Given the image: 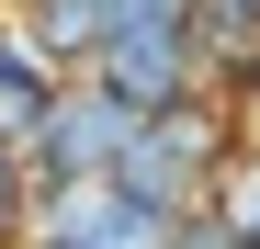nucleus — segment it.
<instances>
[{
  "instance_id": "1",
  "label": "nucleus",
  "mask_w": 260,
  "mask_h": 249,
  "mask_svg": "<svg viewBox=\"0 0 260 249\" xmlns=\"http://www.w3.org/2000/svg\"><path fill=\"white\" fill-rule=\"evenodd\" d=\"M91 79L136 113H170L204 91V0H113L102 46H91Z\"/></svg>"
},
{
  "instance_id": "2",
  "label": "nucleus",
  "mask_w": 260,
  "mask_h": 249,
  "mask_svg": "<svg viewBox=\"0 0 260 249\" xmlns=\"http://www.w3.org/2000/svg\"><path fill=\"white\" fill-rule=\"evenodd\" d=\"M226 159H238L226 147V113H215V91H192V102H170V113L136 124V147L113 159V181L136 193V204H158V215H192Z\"/></svg>"
},
{
  "instance_id": "3",
  "label": "nucleus",
  "mask_w": 260,
  "mask_h": 249,
  "mask_svg": "<svg viewBox=\"0 0 260 249\" xmlns=\"http://www.w3.org/2000/svg\"><path fill=\"white\" fill-rule=\"evenodd\" d=\"M136 124H147V113L113 102L102 79H57V102H46V124H34L23 159H34V181H46V193H57V181H113V159L136 147Z\"/></svg>"
},
{
  "instance_id": "4",
  "label": "nucleus",
  "mask_w": 260,
  "mask_h": 249,
  "mask_svg": "<svg viewBox=\"0 0 260 249\" xmlns=\"http://www.w3.org/2000/svg\"><path fill=\"white\" fill-rule=\"evenodd\" d=\"M46 102H57V57L34 46V23H23V12H0V136H12V147H34Z\"/></svg>"
},
{
  "instance_id": "5",
  "label": "nucleus",
  "mask_w": 260,
  "mask_h": 249,
  "mask_svg": "<svg viewBox=\"0 0 260 249\" xmlns=\"http://www.w3.org/2000/svg\"><path fill=\"white\" fill-rule=\"evenodd\" d=\"M23 23H34V46H46V57H91L102 23H113V0H23Z\"/></svg>"
},
{
  "instance_id": "6",
  "label": "nucleus",
  "mask_w": 260,
  "mask_h": 249,
  "mask_svg": "<svg viewBox=\"0 0 260 249\" xmlns=\"http://www.w3.org/2000/svg\"><path fill=\"white\" fill-rule=\"evenodd\" d=\"M204 215L226 227L238 249H260V147H238L226 170H215V193H204Z\"/></svg>"
},
{
  "instance_id": "7",
  "label": "nucleus",
  "mask_w": 260,
  "mask_h": 249,
  "mask_svg": "<svg viewBox=\"0 0 260 249\" xmlns=\"http://www.w3.org/2000/svg\"><path fill=\"white\" fill-rule=\"evenodd\" d=\"M23 204H34V159H23L12 136H0V238L23 227Z\"/></svg>"
},
{
  "instance_id": "8",
  "label": "nucleus",
  "mask_w": 260,
  "mask_h": 249,
  "mask_svg": "<svg viewBox=\"0 0 260 249\" xmlns=\"http://www.w3.org/2000/svg\"><path fill=\"white\" fill-rule=\"evenodd\" d=\"M23 249H91V238H23Z\"/></svg>"
},
{
  "instance_id": "9",
  "label": "nucleus",
  "mask_w": 260,
  "mask_h": 249,
  "mask_svg": "<svg viewBox=\"0 0 260 249\" xmlns=\"http://www.w3.org/2000/svg\"><path fill=\"white\" fill-rule=\"evenodd\" d=\"M249 113H260V57H249Z\"/></svg>"
}]
</instances>
